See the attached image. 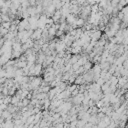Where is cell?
<instances>
[{
    "label": "cell",
    "mask_w": 128,
    "mask_h": 128,
    "mask_svg": "<svg viewBox=\"0 0 128 128\" xmlns=\"http://www.w3.org/2000/svg\"><path fill=\"white\" fill-rule=\"evenodd\" d=\"M42 72V64H34V76H39Z\"/></svg>",
    "instance_id": "4"
},
{
    "label": "cell",
    "mask_w": 128,
    "mask_h": 128,
    "mask_svg": "<svg viewBox=\"0 0 128 128\" xmlns=\"http://www.w3.org/2000/svg\"><path fill=\"white\" fill-rule=\"evenodd\" d=\"M10 25H11V22H10V21H3L2 24H1V27H3V28H5V29H8V30H9Z\"/></svg>",
    "instance_id": "6"
},
{
    "label": "cell",
    "mask_w": 128,
    "mask_h": 128,
    "mask_svg": "<svg viewBox=\"0 0 128 128\" xmlns=\"http://www.w3.org/2000/svg\"><path fill=\"white\" fill-rule=\"evenodd\" d=\"M4 77L6 78V69L1 67L0 68V78H4Z\"/></svg>",
    "instance_id": "7"
},
{
    "label": "cell",
    "mask_w": 128,
    "mask_h": 128,
    "mask_svg": "<svg viewBox=\"0 0 128 128\" xmlns=\"http://www.w3.org/2000/svg\"><path fill=\"white\" fill-rule=\"evenodd\" d=\"M47 20H48V17H47L46 15H41V16H39V18H38V20H37V28H40V29L45 28L46 23H47Z\"/></svg>",
    "instance_id": "1"
},
{
    "label": "cell",
    "mask_w": 128,
    "mask_h": 128,
    "mask_svg": "<svg viewBox=\"0 0 128 128\" xmlns=\"http://www.w3.org/2000/svg\"><path fill=\"white\" fill-rule=\"evenodd\" d=\"M76 16H75V14H72V13H69L66 17H65V21L69 24V25H74V23H75V21H76Z\"/></svg>",
    "instance_id": "3"
},
{
    "label": "cell",
    "mask_w": 128,
    "mask_h": 128,
    "mask_svg": "<svg viewBox=\"0 0 128 128\" xmlns=\"http://www.w3.org/2000/svg\"><path fill=\"white\" fill-rule=\"evenodd\" d=\"M67 48L66 44L61 40V41H58V42H55V51L57 53L59 52H62V51H65Z\"/></svg>",
    "instance_id": "2"
},
{
    "label": "cell",
    "mask_w": 128,
    "mask_h": 128,
    "mask_svg": "<svg viewBox=\"0 0 128 128\" xmlns=\"http://www.w3.org/2000/svg\"><path fill=\"white\" fill-rule=\"evenodd\" d=\"M2 22V19H1V15H0V23Z\"/></svg>",
    "instance_id": "8"
},
{
    "label": "cell",
    "mask_w": 128,
    "mask_h": 128,
    "mask_svg": "<svg viewBox=\"0 0 128 128\" xmlns=\"http://www.w3.org/2000/svg\"><path fill=\"white\" fill-rule=\"evenodd\" d=\"M74 83L76 84V85H81V84H84L85 83V81H84V79H83V77H82V75H80V76H76V78H75V80H74Z\"/></svg>",
    "instance_id": "5"
}]
</instances>
